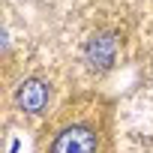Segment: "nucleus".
<instances>
[{"mask_svg":"<svg viewBox=\"0 0 153 153\" xmlns=\"http://www.w3.org/2000/svg\"><path fill=\"white\" fill-rule=\"evenodd\" d=\"M114 54H117V39H114L111 33H99V36H93V39L87 42V48H84L87 63L96 66V69H108V66L114 63Z\"/></svg>","mask_w":153,"mask_h":153,"instance_id":"obj_2","label":"nucleus"},{"mask_svg":"<svg viewBox=\"0 0 153 153\" xmlns=\"http://www.w3.org/2000/svg\"><path fill=\"white\" fill-rule=\"evenodd\" d=\"M48 153H99V135L90 123H72L54 135Z\"/></svg>","mask_w":153,"mask_h":153,"instance_id":"obj_1","label":"nucleus"},{"mask_svg":"<svg viewBox=\"0 0 153 153\" xmlns=\"http://www.w3.org/2000/svg\"><path fill=\"white\" fill-rule=\"evenodd\" d=\"M45 105H48V84H45V81L30 78V81H24V84L18 87V108H21V111L39 114Z\"/></svg>","mask_w":153,"mask_h":153,"instance_id":"obj_3","label":"nucleus"}]
</instances>
